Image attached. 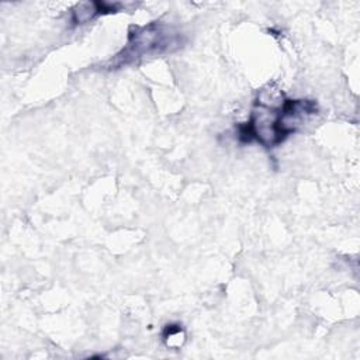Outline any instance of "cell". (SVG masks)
Returning <instances> with one entry per match:
<instances>
[{"label":"cell","mask_w":360,"mask_h":360,"mask_svg":"<svg viewBox=\"0 0 360 360\" xmlns=\"http://www.w3.org/2000/svg\"><path fill=\"white\" fill-rule=\"evenodd\" d=\"M173 46L179 48L180 41L177 39V34L165 24L150 22L145 27H132L127 46L115 55L114 62L111 63L112 66L135 63L141 58L172 51Z\"/></svg>","instance_id":"obj_1"},{"label":"cell","mask_w":360,"mask_h":360,"mask_svg":"<svg viewBox=\"0 0 360 360\" xmlns=\"http://www.w3.org/2000/svg\"><path fill=\"white\" fill-rule=\"evenodd\" d=\"M114 10V6H108L107 3H80L75 7L72 13V20L76 24H84L90 21L94 15L100 13H110Z\"/></svg>","instance_id":"obj_2"}]
</instances>
